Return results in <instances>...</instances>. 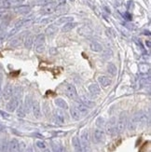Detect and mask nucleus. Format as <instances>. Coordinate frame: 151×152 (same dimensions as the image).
<instances>
[{"mask_svg":"<svg viewBox=\"0 0 151 152\" xmlns=\"http://www.w3.org/2000/svg\"><path fill=\"white\" fill-rule=\"evenodd\" d=\"M34 44H35V50L37 53H42L45 50L46 48V37L44 34H40L38 35L36 39L34 40Z\"/></svg>","mask_w":151,"mask_h":152,"instance_id":"f257e3e1","label":"nucleus"},{"mask_svg":"<svg viewBox=\"0 0 151 152\" xmlns=\"http://www.w3.org/2000/svg\"><path fill=\"white\" fill-rule=\"evenodd\" d=\"M127 116H126V113H121L120 115V118L119 120H117V122H116V128H117V133H123L124 130L126 129L127 127Z\"/></svg>","mask_w":151,"mask_h":152,"instance_id":"f03ea898","label":"nucleus"},{"mask_svg":"<svg viewBox=\"0 0 151 152\" xmlns=\"http://www.w3.org/2000/svg\"><path fill=\"white\" fill-rule=\"evenodd\" d=\"M64 94L67 97L73 100H77V91L76 87L73 84H65L64 86Z\"/></svg>","mask_w":151,"mask_h":152,"instance_id":"7ed1b4c3","label":"nucleus"},{"mask_svg":"<svg viewBox=\"0 0 151 152\" xmlns=\"http://www.w3.org/2000/svg\"><path fill=\"white\" fill-rule=\"evenodd\" d=\"M116 118H112L111 120L108 121V124H107V134L111 136H114L117 134V128H116Z\"/></svg>","mask_w":151,"mask_h":152,"instance_id":"20e7f679","label":"nucleus"},{"mask_svg":"<svg viewBox=\"0 0 151 152\" xmlns=\"http://www.w3.org/2000/svg\"><path fill=\"white\" fill-rule=\"evenodd\" d=\"M56 10V5L54 3L46 4L40 10V13L43 15H50L52 14Z\"/></svg>","mask_w":151,"mask_h":152,"instance_id":"39448f33","label":"nucleus"},{"mask_svg":"<svg viewBox=\"0 0 151 152\" xmlns=\"http://www.w3.org/2000/svg\"><path fill=\"white\" fill-rule=\"evenodd\" d=\"M97 80H98V83L100 84V86H101L102 88H107L108 86H110L111 83H112L110 77L106 76V75L99 76V77H98V78H97Z\"/></svg>","mask_w":151,"mask_h":152,"instance_id":"423d86ee","label":"nucleus"},{"mask_svg":"<svg viewBox=\"0 0 151 152\" xmlns=\"http://www.w3.org/2000/svg\"><path fill=\"white\" fill-rule=\"evenodd\" d=\"M32 110H33V114H34L36 118H41V107H40V104L38 103V101H35V100L33 101Z\"/></svg>","mask_w":151,"mask_h":152,"instance_id":"0eeeda50","label":"nucleus"},{"mask_svg":"<svg viewBox=\"0 0 151 152\" xmlns=\"http://www.w3.org/2000/svg\"><path fill=\"white\" fill-rule=\"evenodd\" d=\"M104 139V133L101 129H96L93 132V141L96 144L102 143Z\"/></svg>","mask_w":151,"mask_h":152,"instance_id":"6e6552de","label":"nucleus"},{"mask_svg":"<svg viewBox=\"0 0 151 152\" xmlns=\"http://www.w3.org/2000/svg\"><path fill=\"white\" fill-rule=\"evenodd\" d=\"M53 117H54V120L57 123L59 124H63L65 120H64V114L63 112L60 109H55L53 111Z\"/></svg>","mask_w":151,"mask_h":152,"instance_id":"1a4fd4ad","label":"nucleus"},{"mask_svg":"<svg viewBox=\"0 0 151 152\" xmlns=\"http://www.w3.org/2000/svg\"><path fill=\"white\" fill-rule=\"evenodd\" d=\"M80 143L81 147L83 146H90V134L88 130H84L80 136Z\"/></svg>","mask_w":151,"mask_h":152,"instance_id":"9d476101","label":"nucleus"},{"mask_svg":"<svg viewBox=\"0 0 151 152\" xmlns=\"http://www.w3.org/2000/svg\"><path fill=\"white\" fill-rule=\"evenodd\" d=\"M16 13H20V14H27V13L30 12L31 8L30 6L27 5H21V6H18L14 9Z\"/></svg>","mask_w":151,"mask_h":152,"instance_id":"9b49d317","label":"nucleus"},{"mask_svg":"<svg viewBox=\"0 0 151 152\" xmlns=\"http://www.w3.org/2000/svg\"><path fill=\"white\" fill-rule=\"evenodd\" d=\"M58 32V26L54 23V24H50L47 28L45 30V33L47 36H50V37H52L54 36L56 33Z\"/></svg>","mask_w":151,"mask_h":152,"instance_id":"f8f14e48","label":"nucleus"},{"mask_svg":"<svg viewBox=\"0 0 151 152\" xmlns=\"http://www.w3.org/2000/svg\"><path fill=\"white\" fill-rule=\"evenodd\" d=\"M20 149V143L16 139H12L9 145V152H18Z\"/></svg>","mask_w":151,"mask_h":152,"instance_id":"ddd939ff","label":"nucleus"},{"mask_svg":"<svg viewBox=\"0 0 151 152\" xmlns=\"http://www.w3.org/2000/svg\"><path fill=\"white\" fill-rule=\"evenodd\" d=\"M88 90H89V91L90 92L91 94H94V95L100 94V91H101V89L99 87V85L96 84V83L90 84L89 87H88Z\"/></svg>","mask_w":151,"mask_h":152,"instance_id":"4468645a","label":"nucleus"},{"mask_svg":"<svg viewBox=\"0 0 151 152\" xmlns=\"http://www.w3.org/2000/svg\"><path fill=\"white\" fill-rule=\"evenodd\" d=\"M72 145H73L76 152H82L81 143H80V138H78L77 136H75V137L72 138Z\"/></svg>","mask_w":151,"mask_h":152,"instance_id":"2eb2a0df","label":"nucleus"},{"mask_svg":"<svg viewBox=\"0 0 151 152\" xmlns=\"http://www.w3.org/2000/svg\"><path fill=\"white\" fill-rule=\"evenodd\" d=\"M70 115H71L72 118L75 121H80L81 118V116H82L80 114V112L76 108V107H72L70 108Z\"/></svg>","mask_w":151,"mask_h":152,"instance_id":"dca6fc26","label":"nucleus"},{"mask_svg":"<svg viewBox=\"0 0 151 152\" xmlns=\"http://www.w3.org/2000/svg\"><path fill=\"white\" fill-rule=\"evenodd\" d=\"M54 103H55V104L57 105L58 107H60L62 109H64V110L68 109V104H67L66 102L63 100V98H57V99H55Z\"/></svg>","mask_w":151,"mask_h":152,"instance_id":"f3484780","label":"nucleus"},{"mask_svg":"<svg viewBox=\"0 0 151 152\" xmlns=\"http://www.w3.org/2000/svg\"><path fill=\"white\" fill-rule=\"evenodd\" d=\"M76 107V108L80 112V114L81 115H86V114H88V112H89V110H88V107H86V105H84L80 101V102H77V104L75 105Z\"/></svg>","mask_w":151,"mask_h":152,"instance_id":"a211bd4d","label":"nucleus"},{"mask_svg":"<svg viewBox=\"0 0 151 152\" xmlns=\"http://www.w3.org/2000/svg\"><path fill=\"white\" fill-rule=\"evenodd\" d=\"M77 25V23H75V22H70V23H64L63 25V27H62V32H64V33L69 32L71 30H73Z\"/></svg>","mask_w":151,"mask_h":152,"instance_id":"6ab92c4d","label":"nucleus"},{"mask_svg":"<svg viewBox=\"0 0 151 152\" xmlns=\"http://www.w3.org/2000/svg\"><path fill=\"white\" fill-rule=\"evenodd\" d=\"M90 49L94 51V52H100L103 50V47H102V45L100 43H98L96 41H93V42H91L90 44Z\"/></svg>","mask_w":151,"mask_h":152,"instance_id":"aec40b11","label":"nucleus"},{"mask_svg":"<svg viewBox=\"0 0 151 152\" xmlns=\"http://www.w3.org/2000/svg\"><path fill=\"white\" fill-rule=\"evenodd\" d=\"M74 18L71 17V16H67V17H62L58 20V21L56 22V25H60V24H64V23H70V22H73Z\"/></svg>","mask_w":151,"mask_h":152,"instance_id":"412c9836","label":"nucleus"},{"mask_svg":"<svg viewBox=\"0 0 151 152\" xmlns=\"http://www.w3.org/2000/svg\"><path fill=\"white\" fill-rule=\"evenodd\" d=\"M33 45H34V37L32 35L26 37L25 40H24V46L26 49H31L33 47Z\"/></svg>","mask_w":151,"mask_h":152,"instance_id":"4be33fe9","label":"nucleus"},{"mask_svg":"<svg viewBox=\"0 0 151 152\" xmlns=\"http://www.w3.org/2000/svg\"><path fill=\"white\" fill-rule=\"evenodd\" d=\"M31 21V18H27V19H22V20H20V21L15 24V28L16 30L19 31L20 28H22L23 25H25L26 23H28L29 22Z\"/></svg>","mask_w":151,"mask_h":152,"instance_id":"5701e85b","label":"nucleus"},{"mask_svg":"<svg viewBox=\"0 0 151 152\" xmlns=\"http://www.w3.org/2000/svg\"><path fill=\"white\" fill-rule=\"evenodd\" d=\"M107 71L108 73L111 75V76H116L117 75V66L114 64H108L107 65Z\"/></svg>","mask_w":151,"mask_h":152,"instance_id":"b1692460","label":"nucleus"},{"mask_svg":"<svg viewBox=\"0 0 151 152\" xmlns=\"http://www.w3.org/2000/svg\"><path fill=\"white\" fill-rule=\"evenodd\" d=\"M18 105V101L17 99H13L12 101H10L8 104V107H7V108H8L9 111H14L17 107Z\"/></svg>","mask_w":151,"mask_h":152,"instance_id":"393cba45","label":"nucleus"},{"mask_svg":"<svg viewBox=\"0 0 151 152\" xmlns=\"http://www.w3.org/2000/svg\"><path fill=\"white\" fill-rule=\"evenodd\" d=\"M139 71L143 74H146V73H148L150 71V66L149 64H139Z\"/></svg>","mask_w":151,"mask_h":152,"instance_id":"a878e982","label":"nucleus"},{"mask_svg":"<svg viewBox=\"0 0 151 152\" xmlns=\"http://www.w3.org/2000/svg\"><path fill=\"white\" fill-rule=\"evenodd\" d=\"M23 1V0H5V1L3 2V6L4 7H10L11 5L13 4H18V3H21Z\"/></svg>","mask_w":151,"mask_h":152,"instance_id":"bb28decb","label":"nucleus"},{"mask_svg":"<svg viewBox=\"0 0 151 152\" xmlns=\"http://www.w3.org/2000/svg\"><path fill=\"white\" fill-rule=\"evenodd\" d=\"M80 102H81L84 105H86V107H87L88 108H89V107H93V105L95 104H94V102L90 101V100H89V99H86V98H83Z\"/></svg>","mask_w":151,"mask_h":152,"instance_id":"cd10ccee","label":"nucleus"},{"mask_svg":"<svg viewBox=\"0 0 151 152\" xmlns=\"http://www.w3.org/2000/svg\"><path fill=\"white\" fill-rule=\"evenodd\" d=\"M33 99L31 100V97H26V100H25V110L26 111H29V108L32 107V104H33Z\"/></svg>","mask_w":151,"mask_h":152,"instance_id":"c85d7f7f","label":"nucleus"},{"mask_svg":"<svg viewBox=\"0 0 151 152\" xmlns=\"http://www.w3.org/2000/svg\"><path fill=\"white\" fill-rule=\"evenodd\" d=\"M104 120L103 118H98V120L96 121V125L99 128L103 127L104 126Z\"/></svg>","mask_w":151,"mask_h":152,"instance_id":"c756f323","label":"nucleus"},{"mask_svg":"<svg viewBox=\"0 0 151 152\" xmlns=\"http://www.w3.org/2000/svg\"><path fill=\"white\" fill-rule=\"evenodd\" d=\"M36 146L40 148V149H45L46 148V144L42 141H37L36 142Z\"/></svg>","mask_w":151,"mask_h":152,"instance_id":"7c9ffc66","label":"nucleus"},{"mask_svg":"<svg viewBox=\"0 0 151 152\" xmlns=\"http://www.w3.org/2000/svg\"><path fill=\"white\" fill-rule=\"evenodd\" d=\"M24 115H25V113H24V111H23V108H20L19 109V111H18V116H20V117H24Z\"/></svg>","mask_w":151,"mask_h":152,"instance_id":"2f4dec72","label":"nucleus"},{"mask_svg":"<svg viewBox=\"0 0 151 152\" xmlns=\"http://www.w3.org/2000/svg\"><path fill=\"white\" fill-rule=\"evenodd\" d=\"M11 92H12V91L10 90V88H8V89H7V91H6V97H7V98H9V97L11 95Z\"/></svg>","mask_w":151,"mask_h":152,"instance_id":"473e14b6","label":"nucleus"},{"mask_svg":"<svg viewBox=\"0 0 151 152\" xmlns=\"http://www.w3.org/2000/svg\"><path fill=\"white\" fill-rule=\"evenodd\" d=\"M6 38V34H4V33H1L0 34V43H2Z\"/></svg>","mask_w":151,"mask_h":152,"instance_id":"72a5a7b5","label":"nucleus"},{"mask_svg":"<svg viewBox=\"0 0 151 152\" xmlns=\"http://www.w3.org/2000/svg\"><path fill=\"white\" fill-rule=\"evenodd\" d=\"M146 45L147 46V48L149 49V48H150V41H149V40H147V41H146Z\"/></svg>","mask_w":151,"mask_h":152,"instance_id":"f704fd0d","label":"nucleus"},{"mask_svg":"<svg viewBox=\"0 0 151 152\" xmlns=\"http://www.w3.org/2000/svg\"><path fill=\"white\" fill-rule=\"evenodd\" d=\"M26 152H34V150H33V148H29L27 150H26Z\"/></svg>","mask_w":151,"mask_h":152,"instance_id":"c9c22d12","label":"nucleus"},{"mask_svg":"<svg viewBox=\"0 0 151 152\" xmlns=\"http://www.w3.org/2000/svg\"><path fill=\"white\" fill-rule=\"evenodd\" d=\"M70 1H71V2H74V1H75V0H70Z\"/></svg>","mask_w":151,"mask_h":152,"instance_id":"e433bc0d","label":"nucleus"}]
</instances>
